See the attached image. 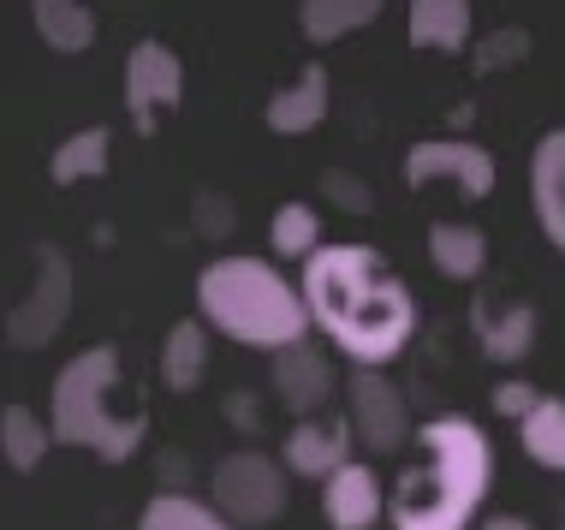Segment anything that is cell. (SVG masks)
I'll use <instances>...</instances> for the list:
<instances>
[{
	"instance_id": "1",
	"label": "cell",
	"mask_w": 565,
	"mask_h": 530,
	"mask_svg": "<svg viewBox=\"0 0 565 530\" xmlns=\"http://www.w3.org/2000/svg\"><path fill=\"white\" fill-rule=\"evenodd\" d=\"M298 286H303V305H310V322L322 328L358 370L393 363L423 322L411 286L393 275V263L370 245H322L303 263Z\"/></svg>"
},
{
	"instance_id": "2",
	"label": "cell",
	"mask_w": 565,
	"mask_h": 530,
	"mask_svg": "<svg viewBox=\"0 0 565 530\" xmlns=\"http://www.w3.org/2000/svg\"><path fill=\"white\" fill-rule=\"evenodd\" d=\"M417 459L399 471L387 495L393 530H470L482 512L488 477H494V447H488L477 417H429L417 435Z\"/></svg>"
},
{
	"instance_id": "3",
	"label": "cell",
	"mask_w": 565,
	"mask_h": 530,
	"mask_svg": "<svg viewBox=\"0 0 565 530\" xmlns=\"http://www.w3.org/2000/svg\"><path fill=\"white\" fill-rule=\"evenodd\" d=\"M196 310H203V322L215 335L250 346V352H268V358L310 340L303 286H292L280 268H268L263 256H215L196 275Z\"/></svg>"
},
{
	"instance_id": "4",
	"label": "cell",
	"mask_w": 565,
	"mask_h": 530,
	"mask_svg": "<svg viewBox=\"0 0 565 530\" xmlns=\"http://www.w3.org/2000/svg\"><path fill=\"white\" fill-rule=\"evenodd\" d=\"M119 393V352L114 346H89L72 363H60L54 400H49V430L60 447H89L96 459L126 465L149 435L143 412H114Z\"/></svg>"
},
{
	"instance_id": "5",
	"label": "cell",
	"mask_w": 565,
	"mask_h": 530,
	"mask_svg": "<svg viewBox=\"0 0 565 530\" xmlns=\"http://www.w3.org/2000/svg\"><path fill=\"white\" fill-rule=\"evenodd\" d=\"M286 459H268V453L244 447L226 453L215 465V507L226 524H268L280 519L286 501H292V483H286Z\"/></svg>"
},
{
	"instance_id": "6",
	"label": "cell",
	"mask_w": 565,
	"mask_h": 530,
	"mask_svg": "<svg viewBox=\"0 0 565 530\" xmlns=\"http://www.w3.org/2000/svg\"><path fill=\"white\" fill-rule=\"evenodd\" d=\"M179 102H185V66H179V54L167 49L161 36H143L126 54V114H131V131H137V138H156L167 119L179 114Z\"/></svg>"
},
{
	"instance_id": "7",
	"label": "cell",
	"mask_w": 565,
	"mask_h": 530,
	"mask_svg": "<svg viewBox=\"0 0 565 530\" xmlns=\"http://www.w3.org/2000/svg\"><path fill=\"white\" fill-rule=\"evenodd\" d=\"M72 293H78V268H72V256L60 245H36V280H30V293L12 305L7 316V340L12 346H49L60 328H66L72 316Z\"/></svg>"
},
{
	"instance_id": "8",
	"label": "cell",
	"mask_w": 565,
	"mask_h": 530,
	"mask_svg": "<svg viewBox=\"0 0 565 530\" xmlns=\"http://www.w3.org/2000/svg\"><path fill=\"white\" fill-rule=\"evenodd\" d=\"M345 417H351V430L363 435V447H370V453H399L405 435H411L405 393L393 388L381 370H351V382H345Z\"/></svg>"
},
{
	"instance_id": "9",
	"label": "cell",
	"mask_w": 565,
	"mask_h": 530,
	"mask_svg": "<svg viewBox=\"0 0 565 530\" xmlns=\"http://www.w3.org/2000/svg\"><path fill=\"white\" fill-rule=\"evenodd\" d=\"M405 186H435V179H452L465 197H488L494 191V156L477 138H423L411 144L405 156Z\"/></svg>"
},
{
	"instance_id": "10",
	"label": "cell",
	"mask_w": 565,
	"mask_h": 530,
	"mask_svg": "<svg viewBox=\"0 0 565 530\" xmlns=\"http://www.w3.org/2000/svg\"><path fill=\"white\" fill-rule=\"evenodd\" d=\"M333 388H340V375H333V358L316 340H298L274 358V393H280L286 412H298V423L322 412L333 400Z\"/></svg>"
},
{
	"instance_id": "11",
	"label": "cell",
	"mask_w": 565,
	"mask_h": 530,
	"mask_svg": "<svg viewBox=\"0 0 565 530\" xmlns=\"http://www.w3.org/2000/svg\"><path fill=\"white\" fill-rule=\"evenodd\" d=\"M351 465V417H303L286 435V471L328 483Z\"/></svg>"
},
{
	"instance_id": "12",
	"label": "cell",
	"mask_w": 565,
	"mask_h": 530,
	"mask_svg": "<svg viewBox=\"0 0 565 530\" xmlns=\"http://www.w3.org/2000/svg\"><path fill=\"white\" fill-rule=\"evenodd\" d=\"M328 96H333V78H328V66L322 60H310V66L298 72L286 89H274L268 96V131H280V138H303V131H316L328 119Z\"/></svg>"
},
{
	"instance_id": "13",
	"label": "cell",
	"mask_w": 565,
	"mask_h": 530,
	"mask_svg": "<svg viewBox=\"0 0 565 530\" xmlns=\"http://www.w3.org/2000/svg\"><path fill=\"white\" fill-rule=\"evenodd\" d=\"M530 203L547 233V245L565 256V126H554L530 156Z\"/></svg>"
},
{
	"instance_id": "14",
	"label": "cell",
	"mask_w": 565,
	"mask_h": 530,
	"mask_svg": "<svg viewBox=\"0 0 565 530\" xmlns=\"http://www.w3.org/2000/svg\"><path fill=\"white\" fill-rule=\"evenodd\" d=\"M322 512L333 530H375V519L387 512V495H381V477L370 465L351 459L340 477L322 483Z\"/></svg>"
},
{
	"instance_id": "15",
	"label": "cell",
	"mask_w": 565,
	"mask_h": 530,
	"mask_svg": "<svg viewBox=\"0 0 565 530\" xmlns=\"http://www.w3.org/2000/svg\"><path fill=\"white\" fill-rule=\"evenodd\" d=\"M203 375H209V322L191 316V322H173L161 335V388L196 393Z\"/></svg>"
},
{
	"instance_id": "16",
	"label": "cell",
	"mask_w": 565,
	"mask_h": 530,
	"mask_svg": "<svg viewBox=\"0 0 565 530\" xmlns=\"http://www.w3.org/2000/svg\"><path fill=\"white\" fill-rule=\"evenodd\" d=\"M470 7L465 0H417L411 7V24H405V36L417 42V49H429V54H465L470 49Z\"/></svg>"
},
{
	"instance_id": "17",
	"label": "cell",
	"mask_w": 565,
	"mask_h": 530,
	"mask_svg": "<svg viewBox=\"0 0 565 530\" xmlns=\"http://www.w3.org/2000/svg\"><path fill=\"white\" fill-rule=\"evenodd\" d=\"M477 340H482V352L494 363H518L530 352V340H536V310H530V305L494 310L482 298V305H477Z\"/></svg>"
},
{
	"instance_id": "18",
	"label": "cell",
	"mask_w": 565,
	"mask_h": 530,
	"mask_svg": "<svg viewBox=\"0 0 565 530\" xmlns=\"http://www.w3.org/2000/svg\"><path fill=\"white\" fill-rule=\"evenodd\" d=\"M108 168H114V131H108V126H84V131H72V138L54 149V161H49L54 186H78V179H102Z\"/></svg>"
},
{
	"instance_id": "19",
	"label": "cell",
	"mask_w": 565,
	"mask_h": 530,
	"mask_svg": "<svg viewBox=\"0 0 565 530\" xmlns=\"http://www.w3.org/2000/svg\"><path fill=\"white\" fill-rule=\"evenodd\" d=\"M429 256L447 280H477L488 268V239L477 226H458V221H435L429 226Z\"/></svg>"
},
{
	"instance_id": "20",
	"label": "cell",
	"mask_w": 565,
	"mask_h": 530,
	"mask_svg": "<svg viewBox=\"0 0 565 530\" xmlns=\"http://www.w3.org/2000/svg\"><path fill=\"white\" fill-rule=\"evenodd\" d=\"M0 447H7V465H12V471L30 477L42 459H49V447H54L49 417H36L30 405H7V412H0Z\"/></svg>"
},
{
	"instance_id": "21",
	"label": "cell",
	"mask_w": 565,
	"mask_h": 530,
	"mask_svg": "<svg viewBox=\"0 0 565 530\" xmlns=\"http://www.w3.org/2000/svg\"><path fill=\"white\" fill-rule=\"evenodd\" d=\"M375 19H381L375 0H303L298 7V30L316 49H322V42H340V36H351V30H363Z\"/></svg>"
},
{
	"instance_id": "22",
	"label": "cell",
	"mask_w": 565,
	"mask_h": 530,
	"mask_svg": "<svg viewBox=\"0 0 565 530\" xmlns=\"http://www.w3.org/2000/svg\"><path fill=\"white\" fill-rule=\"evenodd\" d=\"M30 24H36V36L49 42L54 54H84L89 42H96V12L72 7V0H36Z\"/></svg>"
},
{
	"instance_id": "23",
	"label": "cell",
	"mask_w": 565,
	"mask_h": 530,
	"mask_svg": "<svg viewBox=\"0 0 565 530\" xmlns=\"http://www.w3.org/2000/svg\"><path fill=\"white\" fill-rule=\"evenodd\" d=\"M518 442H524V453H530L536 465H547V471H565V400L542 393V405H536L524 423H518Z\"/></svg>"
},
{
	"instance_id": "24",
	"label": "cell",
	"mask_w": 565,
	"mask_h": 530,
	"mask_svg": "<svg viewBox=\"0 0 565 530\" xmlns=\"http://www.w3.org/2000/svg\"><path fill=\"white\" fill-rule=\"evenodd\" d=\"M268 245H274V256H286V263H310V256L322 251V215H316L310 203H280L274 209V226H268Z\"/></svg>"
},
{
	"instance_id": "25",
	"label": "cell",
	"mask_w": 565,
	"mask_h": 530,
	"mask_svg": "<svg viewBox=\"0 0 565 530\" xmlns=\"http://www.w3.org/2000/svg\"><path fill=\"white\" fill-rule=\"evenodd\" d=\"M137 530H233V524L221 519V507L196 501V495L167 489V495H156V501L143 507V519H137Z\"/></svg>"
},
{
	"instance_id": "26",
	"label": "cell",
	"mask_w": 565,
	"mask_h": 530,
	"mask_svg": "<svg viewBox=\"0 0 565 530\" xmlns=\"http://www.w3.org/2000/svg\"><path fill=\"white\" fill-rule=\"evenodd\" d=\"M530 49V30H494V36H482L477 49V72H500V66H518Z\"/></svg>"
},
{
	"instance_id": "27",
	"label": "cell",
	"mask_w": 565,
	"mask_h": 530,
	"mask_svg": "<svg viewBox=\"0 0 565 530\" xmlns=\"http://www.w3.org/2000/svg\"><path fill=\"white\" fill-rule=\"evenodd\" d=\"M322 191H328L333 203L345 209V215H370V209H375L370 186H358V179H351V173H322Z\"/></svg>"
},
{
	"instance_id": "28",
	"label": "cell",
	"mask_w": 565,
	"mask_h": 530,
	"mask_svg": "<svg viewBox=\"0 0 565 530\" xmlns=\"http://www.w3.org/2000/svg\"><path fill=\"white\" fill-rule=\"evenodd\" d=\"M536 405H542V393L530 388V382H500V388H494V412H500V417H518V423H524Z\"/></svg>"
},
{
	"instance_id": "29",
	"label": "cell",
	"mask_w": 565,
	"mask_h": 530,
	"mask_svg": "<svg viewBox=\"0 0 565 530\" xmlns=\"http://www.w3.org/2000/svg\"><path fill=\"white\" fill-rule=\"evenodd\" d=\"M196 226H203V233H233V203L215 191H203L196 197Z\"/></svg>"
},
{
	"instance_id": "30",
	"label": "cell",
	"mask_w": 565,
	"mask_h": 530,
	"mask_svg": "<svg viewBox=\"0 0 565 530\" xmlns=\"http://www.w3.org/2000/svg\"><path fill=\"white\" fill-rule=\"evenodd\" d=\"M226 417H233L238 430L250 435V430H256V417H263V405H256V393H233V400H226Z\"/></svg>"
},
{
	"instance_id": "31",
	"label": "cell",
	"mask_w": 565,
	"mask_h": 530,
	"mask_svg": "<svg viewBox=\"0 0 565 530\" xmlns=\"http://www.w3.org/2000/svg\"><path fill=\"white\" fill-rule=\"evenodd\" d=\"M482 530H536L530 519H518V512H494V519H488Z\"/></svg>"
},
{
	"instance_id": "32",
	"label": "cell",
	"mask_w": 565,
	"mask_h": 530,
	"mask_svg": "<svg viewBox=\"0 0 565 530\" xmlns=\"http://www.w3.org/2000/svg\"><path fill=\"white\" fill-rule=\"evenodd\" d=\"M559 530H565V501H559Z\"/></svg>"
}]
</instances>
